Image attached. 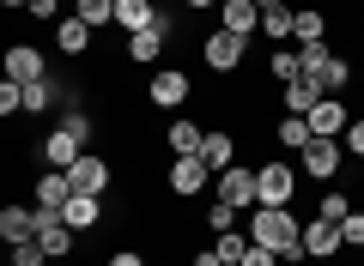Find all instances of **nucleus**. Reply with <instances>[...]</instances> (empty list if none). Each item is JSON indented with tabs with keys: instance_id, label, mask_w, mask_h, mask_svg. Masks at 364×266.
I'll list each match as a JSON object with an SVG mask.
<instances>
[{
	"instance_id": "f257e3e1",
	"label": "nucleus",
	"mask_w": 364,
	"mask_h": 266,
	"mask_svg": "<svg viewBox=\"0 0 364 266\" xmlns=\"http://www.w3.org/2000/svg\"><path fill=\"white\" fill-rule=\"evenodd\" d=\"M255 236L249 242H261V248H273L279 260H310L304 254V224L291 218V206H255Z\"/></svg>"
},
{
	"instance_id": "f03ea898",
	"label": "nucleus",
	"mask_w": 364,
	"mask_h": 266,
	"mask_svg": "<svg viewBox=\"0 0 364 266\" xmlns=\"http://www.w3.org/2000/svg\"><path fill=\"white\" fill-rule=\"evenodd\" d=\"M298 194V170L291 164H261L255 170V206H291Z\"/></svg>"
},
{
	"instance_id": "7ed1b4c3",
	"label": "nucleus",
	"mask_w": 364,
	"mask_h": 266,
	"mask_svg": "<svg viewBox=\"0 0 364 266\" xmlns=\"http://www.w3.org/2000/svg\"><path fill=\"white\" fill-rule=\"evenodd\" d=\"M243 49H249V37H237V31H213V37L200 43V55H207L213 73H231V67L243 61Z\"/></svg>"
},
{
	"instance_id": "20e7f679",
	"label": "nucleus",
	"mask_w": 364,
	"mask_h": 266,
	"mask_svg": "<svg viewBox=\"0 0 364 266\" xmlns=\"http://www.w3.org/2000/svg\"><path fill=\"white\" fill-rule=\"evenodd\" d=\"M207 182H219L207 170V157H176V164H170V194H182V200H195Z\"/></svg>"
},
{
	"instance_id": "39448f33",
	"label": "nucleus",
	"mask_w": 364,
	"mask_h": 266,
	"mask_svg": "<svg viewBox=\"0 0 364 266\" xmlns=\"http://www.w3.org/2000/svg\"><path fill=\"white\" fill-rule=\"evenodd\" d=\"M213 194H219L225 206H237V212H243V206H255V170H219V182H213Z\"/></svg>"
},
{
	"instance_id": "423d86ee",
	"label": "nucleus",
	"mask_w": 364,
	"mask_h": 266,
	"mask_svg": "<svg viewBox=\"0 0 364 266\" xmlns=\"http://www.w3.org/2000/svg\"><path fill=\"white\" fill-rule=\"evenodd\" d=\"M340 157H346L340 140H310V145H304V176H316V182L340 176Z\"/></svg>"
},
{
	"instance_id": "0eeeda50",
	"label": "nucleus",
	"mask_w": 364,
	"mask_h": 266,
	"mask_svg": "<svg viewBox=\"0 0 364 266\" xmlns=\"http://www.w3.org/2000/svg\"><path fill=\"white\" fill-rule=\"evenodd\" d=\"M67 182H73V194H97V200H104V194H109V164L85 152L73 170H67Z\"/></svg>"
},
{
	"instance_id": "6e6552de",
	"label": "nucleus",
	"mask_w": 364,
	"mask_h": 266,
	"mask_svg": "<svg viewBox=\"0 0 364 266\" xmlns=\"http://www.w3.org/2000/svg\"><path fill=\"white\" fill-rule=\"evenodd\" d=\"M6 79H18V85L49 79V73H43V49H37V43H13V49H6Z\"/></svg>"
},
{
	"instance_id": "1a4fd4ad",
	"label": "nucleus",
	"mask_w": 364,
	"mask_h": 266,
	"mask_svg": "<svg viewBox=\"0 0 364 266\" xmlns=\"http://www.w3.org/2000/svg\"><path fill=\"white\" fill-rule=\"evenodd\" d=\"M340 248H346V236H340V224H328V218H316V224H304V254H310V260H334Z\"/></svg>"
},
{
	"instance_id": "9d476101",
	"label": "nucleus",
	"mask_w": 364,
	"mask_h": 266,
	"mask_svg": "<svg viewBox=\"0 0 364 266\" xmlns=\"http://www.w3.org/2000/svg\"><path fill=\"white\" fill-rule=\"evenodd\" d=\"M170 43V18L158 13V25H146V31H134L128 37V61H140V67H152L158 61V49Z\"/></svg>"
},
{
	"instance_id": "9b49d317",
	"label": "nucleus",
	"mask_w": 364,
	"mask_h": 266,
	"mask_svg": "<svg viewBox=\"0 0 364 266\" xmlns=\"http://www.w3.org/2000/svg\"><path fill=\"white\" fill-rule=\"evenodd\" d=\"M304 121H310L316 140H340V133H346V103H340V97H322L310 115H304Z\"/></svg>"
},
{
	"instance_id": "f8f14e48",
	"label": "nucleus",
	"mask_w": 364,
	"mask_h": 266,
	"mask_svg": "<svg viewBox=\"0 0 364 266\" xmlns=\"http://www.w3.org/2000/svg\"><path fill=\"white\" fill-rule=\"evenodd\" d=\"M219 31L255 37V31H261V6H255V0H225V6H219Z\"/></svg>"
},
{
	"instance_id": "ddd939ff",
	"label": "nucleus",
	"mask_w": 364,
	"mask_h": 266,
	"mask_svg": "<svg viewBox=\"0 0 364 266\" xmlns=\"http://www.w3.org/2000/svg\"><path fill=\"white\" fill-rule=\"evenodd\" d=\"M79 145H85V140H79L73 127H55L49 140H43V157H49V164H55V170H73V164H79V157H85V152H79Z\"/></svg>"
},
{
	"instance_id": "4468645a",
	"label": "nucleus",
	"mask_w": 364,
	"mask_h": 266,
	"mask_svg": "<svg viewBox=\"0 0 364 266\" xmlns=\"http://www.w3.org/2000/svg\"><path fill=\"white\" fill-rule=\"evenodd\" d=\"M146 97H152L158 109H176V103L188 97V73H176V67H164V73H152V85H146Z\"/></svg>"
},
{
	"instance_id": "2eb2a0df",
	"label": "nucleus",
	"mask_w": 364,
	"mask_h": 266,
	"mask_svg": "<svg viewBox=\"0 0 364 266\" xmlns=\"http://www.w3.org/2000/svg\"><path fill=\"white\" fill-rule=\"evenodd\" d=\"M322 97H328V91H322V79H310V73H304V79H291V85H286V115H310Z\"/></svg>"
},
{
	"instance_id": "dca6fc26",
	"label": "nucleus",
	"mask_w": 364,
	"mask_h": 266,
	"mask_svg": "<svg viewBox=\"0 0 364 266\" xmlns=\"http://www.w3.org/2000/svg\"><path fill=\"white\" fill-rule=\"evenodd\" d=\"M116 25L128 31V37H134V31L158 25V6H152V0H116Z\"/></svg>"
},
{
	"instance_id": "f3484780",
	"label": "nucleus",
	"mask_w": 364,
	"mask_h": 266,
	"mask_svg": "<svg viewBox=\"0 0 364 266\" xmlns=\"http://www.w3.org/2000/svg\"><path fill=\"white\" fill-rule=\"evenodd\" d=\"M164 140H170V152H176V157H200V145H207V127H195V121H176V127L164 133Z\"/></svg>"
},
{
	"instance_id": "a211bd4d",
	"label": "nucleus",
	"mask_w": 364,
	"mask_h": 266,
	"mask_svg": "<svg viewBox=\"0 0 364 266\" xmlns=\"http://www.w3.org/2000/svg\"><path fill=\"white\" fill-rule=\"evenodd\" d=\"M61 212H67V224H73V230H91L97 218H104V200H97V194H73Z\"/></svg>"
},
{
	"instance_id": "6ab92c4d",
	"label": "nucleus",
	"mask_w": 364,
	"mask_h": 266,
	"mask_svg": "<svg viewBox=\"0 0 364 266\" xmlns=\"http://www.w3.org/2000/svg\"><path fill=\"white\" fill-rule=\"evenodd\" d=\"M55 43H61V55H85L91 49V25H85V18H61Z\"/></svg>"
},
{
	"instance_id": "aec40b11",
	"label": "nucleus",
	"mask_w": 364,
	"mask_h": 266,
	"mask_svg": "<svg viewBox=\"0 0 364 266\" xmlns=\"http://www.w3.org/2000/svg\"><path fill=\"white\" fill-rule=\"evenodd\" d=\"M73 200V182H67V170H49V176L37 182V206H67Z\"/></svg>"
},
{
	"instance_id": "412c9836",
	"label": "nucleus",
	"mask_w": 364,
	"mask_h": 266,
	"mask_svg": "<svg viewBox=\"0 0 364 266\" xmlns=\"http://www.w3.org/2000/svg\"><path fill=\"white\" fill-rule=\"evenodd\" d=\"M200 157H207V170H213V176H219V170H231V157H237L231 133H207V145H200Z\"/></svg>"
},
{
	"instance_id": "4be33fe9",
	"label": "nucleus",
	"mask_w": 364,
	"mask_h": 266,
	"mask_svg": "<svg viewBox=\"0 0 364 266\" xmlns=\"http://www.w3.org/2000/svg\"><path fill=\"white\" fill-rule=\"evenodd\" d=\"M273 140L286 145V152H304V145H310L316 133H310V121H304V115H286V121H279V133H273Z\"/></svg>"
},
{
	"instance_id": "5701e85b",
	"label": "nucleus",
	"mask_w": 364,
	"mask_h": 266,
	"mask_svg": "<svg viewBox=\"0 0 364 266\" xmlns=\"http://www.w3.org/2000/svg\"><path fill=\"white\" fill-rule=\"evenodd\" d=\"M55 97H61V79H37V85H25V109L31 115L55 109Z\"/></svg>"
},
{
	"instance_id": "b1692460",
	"label": "nucleus",
	"mask_w": 364,
	"mask_h": 266,
	"mask_svg": "<svg viewBox=\"0 0 364 266\" xmlns=\"http://www.w3.org/2000/svg\"><path fill=\"white\" fill-rule=\"evenodd\" d=\"M261 37H298V13H291V6L261 13Z\"/></svg>"
},
{
	"instance_id": "393cba45",
	"label": "nucleus",
	"mask_w": 364,
	"mask_h": 266,
	"mask_svg": "<svg viewBox=\"0 0 364 266\" xmlns=\"http://www.w3.org/2000/svg\"><path fill=\"white\" fill-rule=\"evenodd\" d=\"M73 18H85L91 31H97V25H116V0H79Z\"/></svg>"
},
{
	"instance_id": "a878e982",
	"label": "nucleus",
	"mask_w": 364,
	"mask_h": 266,
	"mask_svg": "<svg viewBox=\"0 0 364 266\" xmlns=\"http://www.w3.org/2000/svg\"><path fill=\"white\" fill-rule=\"evenodd\" d=\"M322 31H328V18L316 13V6H304L298 13V43H322Z\"/></svg>"
},
{
	"instance_id": "bb28decb",
	"label": "nucleus",
	"mask_w": 364,
	"mask_h": 266,
	"mask_svg": "<svg viewBox=\"0 0 364 266\" xmlns=\"http://www.w3.org/2000/svg\"><path fill=\"white\" fill-rule=\"evenodd\" d=\"M298 61H304V73H310V79H322V73H328V61H334V55H328L322 43H304V55H298Z\"/></svg>"
},
{
	"instance_id": "cd10ccee",
	"label": "nucleus",
	"mask_w": 364,
	"mask_h": 266,
	"mask_svg": "<svg viewBox=\"0 0 364 266\" xmlns=\"http://www.w3.org/2000/svg\"><path fill=\"white\" fill-rule=\"evenodd\" d=\"M346 212H352V200L328 188V194H322V212H316V218H328V224H346Z\"/></svg>"
},
{
	"instance_id": "c85d7f7f",
	"label": "nucleus",
	"mask_w": 364,
	"mask_h": 266,
	"mask_svg": "<svg viewBox=\"0 0 364 266\" xmlns=\"http://www.w3.org/2000/svg\"><path fill=\"white\" fill-rule=\"evenodd\" d=\"M273 79H286V85H291V79H304V61L291 49H279V55H273Z\"/></svg>"
},
{
	"instance_id": "c756f323",
	"label": "nucleus",
	"mask_w": 364,
	"mask_h": 266,
	"mask_svg": "<svg viewBox=\"0 0 364 266\" xmlns=\"http://www.w3.org/2000/svg\"><path fill=\"white\" fill-rule=\"evenodd\" d=\"M207 224L219 230V236H225V230H237V206H225V200H213V212H207Z\"/></svg>"
},
{
	"instance_id": "7c9ffc66",
	"label": "nucleus",
	"mask_w": 364,
	"mask_h": 266,
	"mask_svg": "<svg viewBox=\"0 0 364 266\" xmlns=\"http://www.w3.org/2000/svg\"><path fill=\"white\" fill-rule=\"evenodd\" d=\"M340 85H352V61H328V73H322V91H340Z\"/></svg>"
},
{
	"instance_id": "2f4dec72",
	"label": "nucleus",
	"mask_w": 364,
	"mask_h": 266,
	"mask_svg": "<svg viewBox=\"0 0 364 266\" xmlns=\"http://www.w3.org/2000/svg\"><path fill=\"white\" fill-rule=\"evenodd\" d=\"M13 109H25V85L6 79V85H0V115H13Z\"/></svg>"
},
{
	"instance_id": "473e14b6",
	"label": "nucleus",
	"mask_w": 364,
	"mask_h": 266,
	"mask_svg": "<svg viewBox=\"0 0 364 266\" xmlns=\"http://www.w3.org/2000/svg\"><path fill=\"white\" fill-rule=\"evenodd\" d=\"M49 254H43V242H18L13 248V266H43Z\"/></svg>"
},
{
	"instance_id": "72a5a7b5",
	"label": "nucleus",
	"mask_w": 364,
	"mask_h": 266,
	"mask_svg": "<svg viewBox=\"0 0 364 266\" xmlns=\"http://www.w3.org/2000/svg\"><path fill=\"white\" fill-rule=\"evenodd\" d=\"M340 145H346L352 157L364 164V121H346V133H340Z\"/></svg>"
},
{
	"instance_id": "f704fd0d",
	"label": "nucleus",
	"mask_w": 364,
	"mask_h": 266,
	"mask_svg": "<svg viewBox=\"0 0 364 266\" xmlns=\"http://www.w3.org/2000/svg\"><path fill=\"white\" fill-rule=\"evenodd\" d=\"M340 236H346V248H364V212H346V224H340Z\"/></svg>"
},
{
	"instance_id": "c9c22d12",
	"label": "nucleus",
	"mask_w": 364,
	"mask_h": 266,
	"mask_svg": "<svg viewBox=\"0 0 364 266\" xmlns=\"http://www.w3.org/2000/svg\"><path fill=\"white\" fill-rule=\"evenodd\" d=\"M243 266H279V254H273V248H261V242H249V254H243Z\"/></svg>"
},
{
	"instance_id": "e433bc0d",
	"label": "nucleus",
	"mask_w": 364,
	"mask_h": 266,
	"mask_svg": "<svg viewBox=\"0 0 364 266\" xmlns=\"http://www.w3.org/2000/svg\"><path fill=\"white\" fill-rule=\"evenodd\" d=\"M25 13H31V18H55V13H61V0H31Z\"/></svg>"
},
{
	"instance_id": "4c0bfd02",
	"label": "nucleus",
	"mask_w": 364,
	"mask_h": 266,
	"mask_svg": "<svg viewBox=\"0 0 364 266\" xmlns=\"http://www.w3.org/2000/svg\"><path fill=\"white\" fill-rule=\"evenodd\" d=\"M109 266H146V260H140L134 248H122V254H109Z\"/></svg>"
},
{
	"instance_id": "58836bf2",
	"label": "nucleus",
	"mask_w": 364,
	"mask_h": 266,
	"mask_svg": "<svg viewBox=\"0 0 364 266\" xmlns=\"http://www.w3.org/2000/svg\"><path fill=\"white\" fill-rule=\"evenodd\" d=\"M195 266H225V260H219V248H200V254H195Z\"/></svg>"
},
{
	"instance_id": "ea45409f",
	"label": "nucleus",
	"mask_w": 364,
	"mask_h": 266,
	"mask_svg": "<svg viewBox=\"0 0 364 266\" xmlns=\"http://www.w3.org/2000/svg\"><path fill=\"white\" fill-rule=\"evenodd\" d=\"M255 6H261V13H273V6H286V0H255Z\"/></svg>"
},
{
	"instance_id": "a19ab883",
	"label": "nucleus",
	"mask_w": 364,
	"mask_h": 266,
	"mask_svg": "<svg viewBox=\"0 0 364 266\" xmlns=\"http://www.w3.org/2000/svg\"><path fill=\"white\" fill-rule=\"evenodd\" d=\"M188 6H200V13H207V6H225V0H188Z\"/></svg>"
},
{
	"instance_id": "79ce46f5",
	"label": "nucleus",
	"mask_w": 364,
	"mask_h": 266,
	"mask_svg": "<svg viewBox=\"0 0 364 266\" xmlns=\"http://www.w3.org/2000/svg\"><path fill=\"white\" fill-rule=\"evenodd\" d=\"M0 6H13V13H18V6H31V0H0Z\"/></svg>"
}]
</instances>
